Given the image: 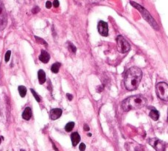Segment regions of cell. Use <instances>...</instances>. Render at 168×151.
<instances>
[{
	"mask_svg": "<svg viewBox=\"0 0 168 151\" xmlns=\"http://www.w3.org/2000/svg\"><path fill=\"white\" fill-rule=\"evenodd\" d=\"M142 78V71L138 67H131L127 71L125 76V86L127 90L137 89Z\"/></svg>",
	"mask_w": 168,
	"mask_h": 151,
	"instance_id": "cell-1",
	"label": "cell"
},
{
	"mask_svg": "<svg viewBox=\"0 0 168 151\" xmlns=\"http://www.w3.org/2000/svg\"><path fill=\"white\" fill-rule=\"evenodd\" d=\"M147 99L142 95H134L127 98L122 103L123 110L129 111L143 108L147 105Z\"/></svg>",
	"mask_w": 168,
	"mask_h": 151,
	"instance_id": "cell-2",
	"label": "cell"
},
{
	"mask_svg": "<svg viewBox=\"0 0 168 151\" xmlns=\"http://www.w3.org/2000/svg\"><path fill=\"white\" fill-rule=\"evenodd\" d=\"M131 4L135 8H137L138 10L139 11L141 14H142V17L145 19V21H147V22L149 23V25H150L151 27H153L155 30H158V25L157 24V22H156V20L151 16V15L150 14V13L147 11L146 9L144 8L142 6H141L140 4H137V3L134 2V1H131Z\"/></svg>",
	"mask_w": 168,
	"mask_h": 151,
	"instance_id": "cell-3",
	"label": "cell"
},
{
	"mask_svg": "<svg viewBox=\"0 0 168 151\" xmlns=\"http://www.w3.org/2000/svg\"><path fill=\"white\" fill-rule=\"evenodd\" d=\"M156 91L158 97H159L162 100H168V86L166 83H158L156 85Z\"/></svg>",
	"mask_w": 168,
	"mask_h": 151,
	"instance_id": "cell-4",
	"label": "cell"
},
{
	"mask_svg": "<svg viewBox=\"0 0 168 151\" xmlns=\"http://www.w3.org/2000/svg\"><path fill=\"white\" fill-rule=\"evenodd\" d=\"M117 50L120 53H126L131 49V45L123 36H119L117 38Z\"/></svg>",
	"mask_w": 168,
	"mask_h": 151,
	"instance_id": "cell-5",
	"label": "cell"
},
{
	"mask_svg": "<svg viewBox=\"0 0 168 151\" xmlns=\"http://www.w3.org/2000/svg\"><path fill=\"white\" fill-rule=\"evenodd\" d=\"M7 13L2 1H0V30H2L5 28L7 25Z\"/></svg>",
	"mask_w": 168,
	"mask_h": 151,
	"instance_id": "cell-6",
	"label": "cell"
},
{
	"mask_svg": "<svg viewBox=\"0 0 168 151\" xmlns=\"http://www.w3.org/2000/svg\"><path fill=\"white\" fill-rule=\"evenodd\" d=\"M149 144L154 147L156 151H164L165 150V143L157 138H153L149 140Z\"/></svg>",
	"mask_w": 168,
	"mask_h": 151,
	"instance_id": "cell-7",
	"label": "cell"
},
{
	"mask_svg": "<svg viewBox=\"0 0 168 151\" xmlns=\"http://www.w3.org/2000/svg\"><path fill=\"white\" fill-rule=\"evenodd\" d=\"M98 32L103 36H108L109 35V27L108 24L103 21H100L98 24Z\"/></svg>",
	"mask_w": 168,
	"mask_h": 151,
	"instance_id": "cell-8",
	"label": "cell"
},
{
	"mask_svg": "<svg viewBox=\"0 0 168 151\" xmlns=\"http://www.w3.org/2000/svg\"><path fill=\"white\" fill-rule=\"evenodd\" d=\"M50 118L53 120H56L62 115V110L60 109H53L50 111Z\"/></svg>",
	"mask_w": 168,
	"mask_h": 151,
	"instance_id": "cell-9",
	"label": "cell"
},
{
	"mask_svg": "<svg viewBox=\"0 0 168 151\" xmlns=\"http://www.w3.org/2000/svg\"><path fill=\"white\" fill-rule=\"evenodd\" d=\"M50 59V55L47 51L45 50H42V52H41V55L39 56V60L44 63H48L49 60Z\"/></svg>",
	"mask_w": 168,
	"mask_h": 151,
	"instance_id": "cell-10",
	"label": "cell"
},
{
	"mask_svg": "<svg viewBox=\"0 0 168 151\" xmlns=\"http://www.w3.org/2000/svg\"><path fill=\"white\" fill-rule=\"evenodd\" d=\"M32 117V110L30 107H27L22 113V118L25 120H30Z\"/></svg>",
	"mask_w": 168,
	"mask_h": 151,
	"instance_id": "cell-11",
	"label": "cell"
},
{
	"mask_svg": "<svg viewBox=\"0 0 168 151\" xmlns=\"http://www.w3.org/2000/svg\"><path fill=\"white\" fill-rule=\"evenodd\" d=\"M71 139H72V145H73L74 147H75V146L78 144L79 141H80V135H79L78 133H77V132H74V133L71 135Z\"/></svg>",
	"mask_w": 168,
	"mask_h": 151,
	"instance_id": "cell-12",
	"label": "cell"
},
{
	"mask_svg": "<svg viewBox=\"0 0 168 151\" xmlns=\"http://www.w3.org/2000/svg\"><path fill=\"white\" fill-rule=\"evenodd\" d=\"M38 77H39V83L40 84H44L46 81V74L44 72V70L40 69L38 71Z\"/></svg>",
	"mask_w": 168,
	"mask_h": 151,
	"instance_id": "cell-13",
	"label": "cell"
},
{
	"mask_svg": "<svg viewBox=\"0 0 168 151\" xmlns=\"http://www.w3.org/2000/svg\"><path fill=\"white\" fill-rule=\"evenodd\" d=\"M149 116H150V118L152 120H153L154 121H157L159 118V113L158 112V111H156V109H152L150 111V114H149Z\"/></svg>",
	"mask_w": 168,
	"mask_h": 151,
	"instance_id": "cell-14",
	"label": "cell"
},
{
	"mask_svg": "<svg viewBox=\"0 0 168 151\" xmlns=\"http://www.w3.org/2000/svg\"><path fill=\"white\" fill-rule=\"evenodd\" d=\"M19 92V94L22 97H25L26 96L27 94V89L26 87L24 86H19L18 88Z\"/></svg>",
	"mask_w": 168,
	"mask_h": 151,
	"instance_id": "cell-15",
	"label": "cell"
},
{
	"mask_svg": "<svg viewBox=\"0 0 168 151\" xmlns=\"http://www.w3.org/2000/svg\"><path fill=\"white\" fill-rule=\"evenodd\" d=\"M61 66V64L60 63H55L54 64H53V66H52L51 71H53V73H55V74H56V73H58V71H59Z\"/></svg>",
	"mask_w": 168,
	"mask_h": 151,
	"instance_id": "cell-16",
	"label": "cell"
},
{
	"mask_svg": "<svg viewBox=\"0 0 168 151\" xmlns=\"http://www.w3.org/2000/svg\"><path fill=\"white\" fill-rule=\"evenodd\" d=\"M74 122H70L69 123H67L65 126V131L66 132H70L72 131V129L74 128Z\"/></svg>",
	"mask_w": 168,
	"mask_h": 151,
	"instance_id": "cell-17",
	"label": "cell"
},
{
	"mask_svg": "<svg viewBox=\"0 0 168 151\" xmlns=\"http://www.w3.org/2000/svg\"><path fill=\"white\" fill-rule=\"evenodd\" d=\"M67 44H68V48H69V50H70L71 52L75 53L76 51H77V48H76V47H74V46L71 42H68Z\"/></svg>",
	"mask_w": 168,
	"mask_h": 151,
	"instance_id": "cell-18",
	"label": "cell"
},
{
	"mask_svg": "<svg viewBox=\"0 0 168 151\" xmlns=\"http://www.w3.org/2000/svg\"><path fill=\"white\" fill-rule=\"evenodd\" d=\"M35 39H36V41H37L38 43H39V44H44V45L47 47L48 44H47V43L44 40V39H41V38H39V37H37V36H35Z\"/></svg>",
	"mask_w": 168,
	"mask_h": 151,
	"instance_id": "cell-19",
	"label": "cell"
},
{
	"mask_svg": "<svg viewBox=\"0 0 168 151\" xmlns=\"http://www.w3.org/2000/svg\"><path fill=\"white\" fill-rule=\"evenodd\" d=\"M30 91H31V92H32V94H33V97H35V99H36V100L37 101V102H40L41 101V98H40V97L39 96V95L37 94H36V92L33 89H30Z\"/></svg>",
	"mask_w": 168,
	"mask_h": 151,
	"instance_id": "cell-20",
	"label": "cell"
},
{
	"mask_svg": "<svg viewBox=\"0 0 168 151\" xmlns=\"http://www.w3.org/2000/svg\"><path fill=\"white\" fill-rule=\"evenodd\" d=\"M10 55H11V51L8 50L7 52L5 53V56H4V61L7 63V62L9 61L10 58Z\"/></svg>",
	"mask_w": 168,
	"mask_h": 151,
	"instance_id": "cell-21",
	"label": "cell"
},
{
	"mask_svg": "<svg viewBox=\"0 0 168 151\" xmlns=\"http://www.w3.org/2000/svg\"><path fill=\"white\" fill-rule=\"evenodd\" d=\"M79 149H80V151H85V144L84 143H81L79 146Z\"/></svg>",
	"mask_w": 168,
	"mask_h": 151,
	"instance_id": "cell-22",
	"label": "cell"
},
{
	"mask_svg": "<svg viewBox=\"0 0 168 151\" xmlns=\"http://www.w3.org/2000/svg\"><path fill=\"white\" fill-rule=\"evenodd\" d=\"M46 7L48 9H50L52 7V3L51 1H47V2H46Z\"/></svg>",
	"mask_w": 168,
	"mask_h": 151,
	"instance_id": "cell-23",
	"label": "cell"
},
{
	"mask_svg": "<svg viewBox=\"0 0 168 151\" xmlns=\"http://www.w3.org/2000/svg\"><path fill=\"white\" fill-rule=\"evenodd\" d=\"M53 6L55 7H58V6H59V1H58V0H55V1H53Z\"/></svg>",
	"mask_w": 168,
	"mask_h": 151,
	"instance_id": "cell-24",
	"label": "cell"
},
{
	"mask_svg": "<svg viewBox=\"0 0 168 151\" xmlns=\"http://www.w3.org/2000/svg\"><path fill=\"white\" fill-rule=\"evenodd\" d=\"M39 10H40V9H39L38 7H36L35 8L33 9V13H37Z\"/></svg>",
	"mask_w": 168,
	"mask_h": 151,
	"instance_id": "cell-25",
	"label": "cell"
},
{
	"mask_svg": "<svg viewBox=\"0 0 168 151\" xmlns=\"http://www.w3.org/2000/svg\"><path fill=\"white\" fill-rule=\"evenodd\" d=\"M66 97H67L69 100H72L73 99V96H72V94H66Z\"/></svg>",
	"mask_w": 168,
	"mask_h": 151,
	"instance_id": "cell-26",
	"label": "cell"
},
{
	"mask_svg": "<svg viewBox=\"0 0 168 151\" xmlns=\"http://www.w3.org/2000/svg\"><path fill=\"white\" fill-rule=\"evenodd\" d=\"M89 127L88 126V125H86V124H85V125H84V131H89Z\"/></svg>",
	"mask_w": 168,
	"mask_h": 151,
	"instance_id": "cell-27",
	"label": "cell"
},
{
	"mask_svg": "<svg viewBox=\"0 0 168 151\" xmlns=\"http://www.w3.org/2000/svg\"><path fill=\"white\" fill-rule=\"evenodd\" d=\"M1 137L0 136V144H1Z\"/></svg>",
	"mask_w": 168,
	"mask_h": 151,
	"instance_id": "cell-28",
	"label": "cell"
},
{
	"mask_svg": "<svg viewBox=\"0 0 168 151\" xmlns=\"http://www.w3.org/2000/svg\"><path fill=\"white\" fill-rule=\"evenodd\" d=\"M88 136H91V133H88Z\"/></svg>",
	"mask_w": 168,
	"mask_h": 151,
	"instance_id": "cell-29",
	"label": "cell"
},
{
	"mask_svg": "<svg viewBox=\"0 0 168 151\" xmlns=\"http://www.w3.org/2000/svg\"><path fill=\"white\" fill-rule=\"evenodd\" d=\"M20 151H26V150H22H22H20Z\"/></svg>",
	"mask_w": 168,
	"mask_h": 151,
	"instance_id": "cell-30",
	"label": "cell"
}]
</instances>
